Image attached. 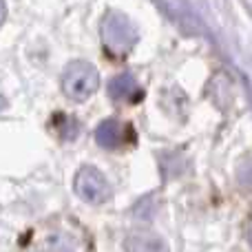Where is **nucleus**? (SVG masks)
Segmentation results:
<instances>
[{
    "mask_svg": "<svg viewBox=\"0 0 252 252\" xmlns=\"http://www.w3.org/2000/svg\"><path fill=\"white\" fill-rule=\"evenodd\" d=\"M102 38L113 53H126L137 42V31L126 16L120 11H111L102 22Z\"/></svg>",
    "mask_w": 252,
    "mask_h": 252,
    "instance_id": "2",
    "label": "nucleus"
},
{
    "mask_svg": "<svg viewBox=\"0 0 252 252\" xmlns=\"http://www.w3.org/2000/svg\"><path fill=\"white\" fill-rule=\"evenodd\" d=\"M75 192L89 204H102L109 197V184L95 168H82L75 175Z\"/></svg>",
    "mask_w": 252,
    "mask_h": 252,
    "instance_id": "3",
    "label": "nucleus"
},
{
    "mask_svg": "<svg viewBox=\"0 0 252 252\" xmlns=\"http://www.w3.org/2000/svg\"><path fill=\"white\" fill-rule=\"evenodd\" d=\"M109 93L115 100H135V97L142 95V91H139L133 75H118V78L109 84Z\"/></svg>",
    "mask_w": 252,
    "mask_h": 252,
    "instance_id": "6",
    "label": "nucleus"
},
{
    "mask_svg": "<svg viewBox=\"0 0 252 252\" xmlns=\"http://www.w3.org/2000/svg\"><path fill=\"white\" fill-rule=\"evenodd\" d=\"M97 87H100V75L89 62H73L62 75V89L75 102L89 100L97 91Z\"/></svg>",
    "mask_w": 252,
    "mask_h": 252,
    "instance_id": "1",
    "label": "nucleus"
},
{
    "mask_svg": "<svg viewBox=\"0 0 252 252\" xmlns=\"http://www.w3.org/2000/svg\"><path fill=\"white\" fill-rule=\"evenodd\" d=\"M126 252H168V248L159 237L139 232V235H130L126 239Z\"/></svg>",
    "mask_w": 252,
    "mask_h": 252,
    "instance_id": "5",
    "label": "nucleus"
},
{
    "mask_svg": "<svg viewBox=\"0 0 252 252\" xmlns=\"http://www.w3.org/2000/svg\"><path fill=\"white\" fill-rule=\"evenodd\" d=\"M44 252H71V246L66 241H56V244H49Z\"/></svg>",
    "mask_w": 252,
    "mask_h": 252,
    "instance_id": "7",
    "label": "nucleus"
},
{
    "mask_svg": "<svg viewBox=\"0 0 252 252\" xmlns=\"http://www.w3.org/2000/svg\"><path fill=\"white\" fill-rule=\"evenodd\" d=\"M124 133H126V126L118 120H106L97 126L95 130V139L100 146L104 148H122L124 146Z\"/></svg>",
    "mask_w": 252,
    "mask_h": 252,
    "instance_id": "4",
    "label": "nucleus"
}]
</instances>
